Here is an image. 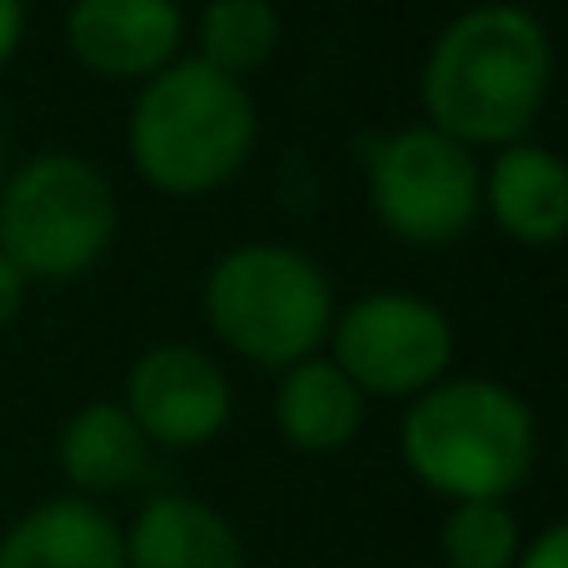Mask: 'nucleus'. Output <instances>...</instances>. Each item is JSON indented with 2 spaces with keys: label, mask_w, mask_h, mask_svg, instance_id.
<instances>
[{
  "label": "nucleus",
  "mask_w": 568,
  "mask_h": 568,
  "mask_svg": "<svg viewBox=\"0 0 568 568\" xmlns=\"http://www.w3.org/2000/svg\"><path fill=\"white\" fill-rule=\"evenodd\" d=\"M205 320L230 354L265 369L310 359L334 324V290L290 245H240L210 270Z\"/></svg>",
  "instance_id": "obj_4"
},
{
  "label": "nucleus",
  "mask_w": 568,
  "mask_h": 568,
  "mask_svg": "<svg viewBox=\"0 0 568 568\" xmlns=\"http://www.w3.org/2000/svg\"><path fill=\"white\" fill-rule=\"evenodd\" d=\"M514 568H568V519L549 524L529 549H519V564Z\"/></svg>",
  "instance_id": "obj_17"
},
{
  "label": "nucleus",
  "mask_w": 568,
  "mask_h": 568,
  "mask_svg": "<svg viewBox=\"0 0 568 568\" xmlns=\"http://www.w3.org/2000/svg\"><path fill=\"white\" fill-rule=\"evenodd\" d=\"M125 409L150 444L200 449L230 424V379L195 344H155L130 369Z\"/></svg>",
  "instance_id": "obj_8"
},
{
  "label": "nucleus",
  "mask_w": 568,
  "mask_h": 568,
  "mask_svg": "<svg viewBox=\"0 0 568 568\" xmlns=\"http://www.w3.org/2000/svg\"><path fill=\"white\" fill-rule=\"evenodd\" d=\"M369 205L404 245H454L484 210V175L469 145L434 125H409L374 150Z\"/></svg>",
  "instance_id": "obj_6"
},
{
  "label": "nucleus",
  "mask_w": 568,
  "mask_h": 568,
  "mask_svg": "<svg viewBox=\"0 0 568 568\" xmlns=\"http://www.w3.org/2000/svg\"><path fill=\"white\" fill-rule=\"evenodd\" d=\"M329 334L334 364L359 384V394L414 399L454 364L449 314L419 294H364L329 324Z\"/></svg>",
  "instance_id": "obj_7"
},
{
  "label": "nucleus",
  "mask_w": 568,
  "mask_h": 568,
  "mask_svg": "<svg viewBox=\"0 0 568 568\" xmlns=\"http://www.w3.org/2000/svg\"><path fill=\"white\" fill-rule=\"evenodd\" d=\"M280 45V16L270 0H210L200 16V60L225 75H250Z\"/></svg>",
  "instance_id": "obj_15"
},
{
  "label": "nucleus",
  "mask_w": 568,
  "mask_h": 568,
  "mask_svg": "<svg viewBox=\"0 0 568 568\" xmlns=\"http://www.w3.org/2000/svg\"><path fill=\"white\" fill-rule=\"evenodd\" d=\"M399 454L424 489L464 499H509L534 469L539 429L529 404L494 379H439L414 394Z\"/></svg>",
  "instance_id": "obj_3"
},
{
  "label": "nucleus",
  "mask_w": 568,
  "mask_h": 568,
  "mask_svg": "<svg viewBox=\"0 0 568 568\" xmlns=\"http://www.w3.org/2000/svg\"><path fill=\"white\" fill-rule=\"evenodd\" d=\"M115 190L90 160L50 150L0 185V255L26 280H75L115 240Z\"/></svg>",
  "instance_id": "obj_5"
},
{
  "label": "nucleus",
  "mask_w": 568,
  "mask_h": 568,
  "mask_svg": "<svg viewBox=\"0 0 568 568\" xmlns=\"http://www.w3.org/2000/svg\"><path fill=\"white\" fill-rule=\"evenodd\" d=\"M449 568H514L519 564V519L504 499H464L439 529Z\"/></svg>",
  "instance_id": "obj_16"
},
{
  "label": "nucleus",
  "mask_w": 568,
  "mask_h": 568,
  "mask_svg": "<svg viewBox=\"0 0 568 568\" xmlns=\"http://www.w3.org/2000/svg\"><path fill=\"white\" fill-rule=\"evenodd\" d=\"M564 464H568V439H564Z\"/></svg>",
  "instance_id": "obj_21"
},
{
  "label": "nucleus",
  "mask_w": 568,
  "mask_h": 568,
  "mask_svg": "<svg viewBox=\"0 0 568 568\" xmlns=\"http://www.w3.org/2000/svg\"><path fill=\"white\" fill-rule=\"evenodd\" d=\"M20 36H26V0H0V65L16 55Z\"/></svg>",
  "instance_id": "obj_19"
},
{
  "label": "nucleus",
  "mask_w": 568,
  "mask_h": 568,
  "mask_svg": "<svg viewBox=\"0 0 568 568\" xmlns=\"http://www.w3.org/2000/svg\"><path fill=\"white\" fill-rule=\"evenodd\" d=\"M484 210L519 245H559L568 235V160L524 140L504 145L484 175Z\"/></svg>",
  "instance_id": "obj_11"
},
{
  "label": "nucleus",
  "mask_w": 568,
  "mask_h": 568,
  "mask_svg": "<svg viewBox=\"0 0 568 568\" xmlns=\"http://www.w3.org/2000/svg\"><path fill=\"white\" fill-rule=\"evenodd\" d=\"M70 50L110 80H150L180 60L185 16L175 0H75L65 16Z\"/></svg>",
  "instance_id": "obj_9"
},
{
  "label": "nucleus",
  "mask_w": 568,
  "mask_h": 568,
  "mask_svg": "<svg viewBox=\"0 0 568 568\" xmlns=\"http://www.w3.org/2000/svg\"><path fill=\"white\" fill-rule=\"evenodd\" d=\"M275 394V424L284 444L300 454H334L359 434L364 424V394L334 359H300L280 369Z\"/></svg>",
  "instance_id": "obj_13"
},
{
  "label": "nucleus",
  "mask_w": 568,
  "mask_h": 568,
  "mask_svg": "<svg viewBox=\"0 0 568 568\" xmlns=\"http://www.w3.org/2000/svg\"><path fill=\"white\" fill-rule=\"evenodd\" d=\"M26 275H20L16 265H10L6 255H0V329H10L20 314V304H26Z\"/></svg>",
  "instance_id": "obj_18"
},
{
  "label": "nucleus",
  "mask_w": 568,
  "mask_h": 568,
  "mask_svg": "<svg viewBox=\"0 0 568 568\" xmlns=\"http://www.w3.org/2000/svg\"><path fill=\"white\" fill-rule=\"evenodd\" d=\"M125 568H245V544L210 504L155 494L125 529Z\"/></svg>",
  "instance_id": "obj_12"
},
{
  "label": "nucleus",
  "mask_w": 568,
  "mask_h": 568,
  "mask_svg": "<svg viewBox=\"0 0 568 568\" xmlns=\"http://www.w3.org/2000/svg\"><path fill=\"white\" fill-rule=\"evenodd\" d=\"M0 568H125V529L85 494L36 504L0 539Z\"/></svg>",
  "instance_id": "obj_10"
},
{
  "label": "nucleus",
  "mask_w": 568,
  "mask_h": 568,
  "mask_svg": "<svg viewBox=\"0 0 568 568\" xmlns=\"http://www.w3.org/2000/svg\"><path fill=\"white\" fill-rule=\"evenodd\" d=\"M0 165H6V135H0Z\"/></svg>",
  "instance_id": "obj_20"
},
{
  "label": "nucleus",
  "mask_w": 568,
  "mask_h": 568,
  "mask_svg": "<svg viewBox=\"0 0 568 568\" xmlns=\"http://www.w3.org/2000/svg\"><path fill=\"white\" fill-rule=\"evenodd\" d=\"M260 140L255 95L210 60H170L130 110V160L165 195H210L250 165Z\"/></svg>",
  "instance_id": "obj_2"
},
{
  "label": "nucleus",
  "mask_w": 568,
  "mask_h": 568,
  "mask_svg": "<svg viewBox=\"0 0 568 568\" xmlns=\"http://www.w3.org/2000/svg\"><path fill=\"white\" fill-rule=\"evenodd\" d=\"M554 45L539 16L509 0H484L439 30L424 60L429 125L459 145H514L549 100Z\"/></svg>",
  "instance_id": "obj_1"
},
{
  "label": "nucleus",
  "mask_w": 568,
  "mask_h": 568,
  "mask_svg": "<svg viewBox=\"0 0 568 568\" xmlns=\"http://www.w3.org/2000/svg\"><path fill=\"white\" fill-rule=\"evenodd\" d=\"M150 439L130 419L125 404H85L60 429V469L80 494H115L145 474Z\"/></svg>",
  "instance_id": "obj_14"
}]
</instances>
